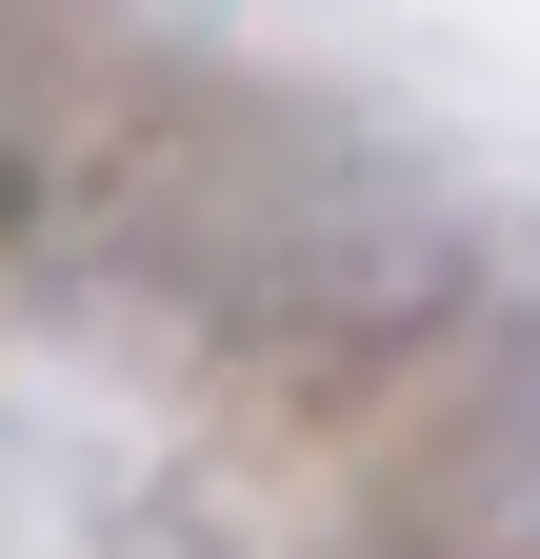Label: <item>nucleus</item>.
I'll return each mask as SVG.
<instances>
[]
</instances>
